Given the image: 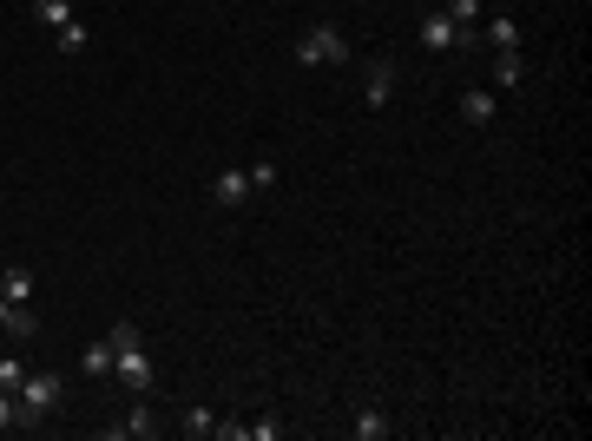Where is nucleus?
<instances>
[{"label": "nucleus", "mask_w": 592, "mask_h": 441, "mask_svg": "<svg viewBox=\"0 0 592 441\" xmlns=\"http://www.w3.org/2000/svg\"><path fill=\"white\" fill-rule=\"evenodd\" d=\"M79 369H86V376H112V343L106 336H93V343L79 349Z\"/></svg>", "instance_id": "nucleus-12"}, {"label": "nucleus", "mask_w": 592, "mask_h": 441, "mask_svg": "<svg viewBox=\"0 0 592 441\" xmlns=\"http://www.w3.org/2000/svg\"><path fill=\"white\" fill-rule=\"evenodd\" d=\"M283 435V422H270V415H264V422H244V441H277Z\"/></svg>", "instance_id": "nucleus-21"}, {"label": "nucleus", "mask_w": 592, "mask_h": 441, "mask_svg": "<svg viewBox=\"0 0 592 441\" xmlns=\"http://www.w3.org/2000/svg\"><path fill=\"white\" fill-rule=\"evenodd\" d=\"M86 40H93V33H86V20L73 14V20L60 27V47H66V53H86Z\"/></svg>", "instance_id": "nucleus-18"}, {"label": "nucleus", "mask_w": 592, "mask_h": 441, "mask_svg": "<svg viewBox=\"0 0 592 441\" xmlns=\"http://www.w3.org/2000/svg\"><path fill=\"white\" fill-rule=\"evenodd\" d=\"M14 402H20V428H27V422H40V415H53L66 402V382L47 376V369H27V382L14 389Z\"/></svg>", "instance_id": "nucleus-1"}, {"label": "nucleus", "mask_w": 592, "mask_h": 441, "mask_svg": "<svg viewBox=\"0 0 592 441\" xmlns=\"http://www.w3.org/2000/svg\"><path fill=\"white\" fill-rule=\"evenodd\" d=\"M481 20H487V47L494 53H520V27L507 14H481Z\"/></svg>", "instance_id": "nucleus-10"}, {"label": "nucleus", "mask_w": 592, "mask_h": 441, "mask_svg": "<svg viewBox=\"0 0 592 441\" xmlns=\"http://www.w3.org/2000/svg\"><path fill=\"white\" fill-rule=\"evenodd\" d=\"M244 172H250V185H257V191H270V185H277V158H250Z\"/></svg>", "instance_id": "nucleus-19"}, {"label": "nucleus", "mask_w": 592, "mask_h": 441, "mask_svg": "<svg viewBox=\"0 0 592 441\" xmlns=\"http://www.w3.org/2000/svg\"><path fill=\"white\" fill-rule=\"evenodd\" d=\"M119 435H132V441H145V435H158V415L145 409V402H132V415L119 422Z\"/></svg>", "instance_id": "nucleus-13"}, {"label": "nucleus", "mask_w": 592, "mask_h": 441, "mask_svg": "<svg viewBox=\"0 0 592 441\" xmlns=\"http://www.w3.org/2000/svg\"><path fill=\"white\" fill-rule=\"evenodd\" d=\"M0 297H7V303H33V270L27 264H7V270H0Z\"/></svg>", "instance_id": "nucleus-9"}, {"label": "nucleus", "mask_w": 592, "mask_h": 441, "mask_svg": "<svg viewBox=\"0 0 592 441\" xmlns=\"http://www.w3.org/2000/svg\"><path fill=\"white\" fill-rule=\"evenodd\" d=\"M7 428H20V402L0 389V435H7Z\"/></svg>", "instance_id": "nucleus-22"}, {"label": "nucleus", "mask_w": 592, "mask_h": 441, "mask_svg": "<svg viewBox=\"0 0 592 441\" xmlns=\"http://www.w3.org/2000/svg\"><path fill=\"white\" fill-rule=\"evenodd\" d=\"M20 382H27V363H20V356H0V389L14 395Z\"/></svg>", "instance_id": "nucleus-20"}, {"label": "nucleus", "mask_w": 592, "mask_h": 441, "mask_svg": "<svg viewBox=\"0 0 592 441\" xmlns=\"http://www.w3.org/2000/svg\"><path fill=\"white\" fill-rule=\"evenodd\" d=\"M0 330L14 336V343H33V336H40V316H33L27 303H7V323H0Z\"/></svg>", "instance_id": "nucleus-11"}, {"label": "nucleus", "mask_w": 592, "mask_h": 441, "mask_svg": "<svg viewBox=\"0 0 592 441\" xmlns=\"http://www.w3.org/2000/svg\"><path fill=\"white\" fill-rule=\"evenodd\" d=\"M178 428H185V435H218V415H211V409H198V402H191V409H185V422H178Z\"/></svg>", "instance_id": "nucleus-17"}, {"label": "nucleus", "mask_w": 592, "mask_h": 441, "mask_svg": "<svg viewBox=\"0 0 592 441\" xmlns=\"http://www.w3.org/2000/svg\"><path fill=\"white\" fill-rule=\"evenodd\" d=\"M349 60V40H343V27H310L303 40H296V66H343Z\"/></svg>", "instance_id": "nucleus-2"}, {"label": "nucleus", "mask_w": 592, "mask_h": 441, "mask_svg": "<svg viewBox=\"0 0 592 441\" xmlns=\"http://www.w3.org/2000/svg\"><path fill=\"white\" fill-rule=\"evenodd\" d=\"M349 435H356V441H382V435H389V415H382V409H362L356 422H349Z\"/></svg>", "instance_id": "nucleus-14"}, {"label": "nucleus", "mask_w": 592, "mask_h": 441, "mask_svg": "<svg viewBox=\"0 0 592 441\" xmlns=\"http://www.w3.org/2000/svg\"><path fill=\"white\" fill-rule=\"evenodd\" d=\"M250 191H257V185H250L244 165H224V172L211 178V205H218V211H244V205H250Z\"/></svg>", "instance_id": "nucleus-3"}, {"label": "nucleus", "mask_w": 592, "mask_h": 441, "mask_svg": "<svg viewBox=\"0 0 592 441\" xmlns=\"http://www.w3.org/2000/svg\"><path fill=\"white\" fill-rule=\"evenodd\" d=\"M494 86L500 93H520V86H527V60H520V53H494Z\"/></svg>", "instance_id": "nucleus-7"}, {"label": "nucleus", "mask_w": 592, "mask_h": 441, "mask_svg": "<svg viewBox=\"0 0 592 441\" xmlns=\"http://www.w3.org/2000/svg\"><path fill=\"white\" fill-rule=\"evenodd\" d=\"M0 323H7V297H0Z\"/></svg>", "instance_id": "nucleus-23"}, {"label": "nucleus", "mask_w": 592, "mask_h": 441, "mask_svg": "<svg viewBox=\"0 0 592 441\" xmlns=\"http://www.w3.org/2000/svg\"><path fill=\"white\" fill-rule=\"evenodd\" d=\"M33 20H40V27H53V33H60L66 20H73V0H33Z\"/></svg>", "instance_id": "nucleus-15"}, {"label": "nucleus", "mask_w": 592, "mask_h": 441, "mask_svg": "<svg viewBox=\"0 0 592 441\" xmlns=\"http://www.w3.org/2000/svg\"><path fill=\"white\" fill-rule=\"evenodd\" d=\"M481 14H487L481 0H448V20H454L461 33H474V27H481Z\"/></svg>", "instance_id": "nucleus-16"}, {"label": "nucleus", "mask_w": 592, "mask_h": 441, "mask_svg": "<svg viewBox=\"0 0 592 441\" xmlns=\"http://www.w3.org/2000/svg\"><path fill=\"white\" fill-rule=\"evenodd\" d=\"M362 99H369V112H382L395 99V60L389 53H369V73H362Z\"/></svg>", "instance_id": "nucleus-5"}, {"label": "nucleus", "mask_w": 592, "mask_h": 441, "mask_svg": "<svg viewBox=\"0 0 592 441\" xmlns=\"http://www.w3.org/2000/svg\"><path fill=\"white\" fill-rule=\"evenodd\" d=\"M468 40L474 33H461L448 14H421V47L428 53H454V47H468Z\"/></svg>", "instance_id": "nucleus-6"}, {"label": "nucleus", "mask_w": 592, "mask_h": 441, "mask_svg": "<svg viewBox=\"0 0 592 441\" xmlns=\"http://www.w3.org/2000/svg\"><path fill=\"white\" fill-rule=\"evenodd\" d=\"M112 376H119L132 395H145V389H152V356H145V343H132V349H112Z\"/></svg>", "instance_id": "nucleus-4"}, {"label": "nucleus", "mask_w": 592, "mask_h": 441, "mask_svg": "<svg viewBox=\"0 0 592 441\" xmlns=\"http://www.w3.org/2000/svg\"><path fill=\"white\" fill-rule=\"evenodd\" d=\"M494 112H500L494 93H481V86H474V93H461V119H468V126H494Z\"/></svg>", "instance_id": "nucleus-8"}]
</instances>
